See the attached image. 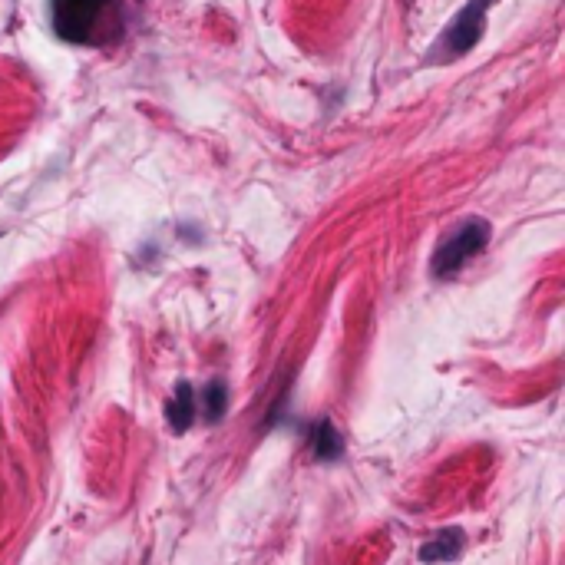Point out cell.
Here are the masks:
<instances>
[{"label": "cell", "instance_id": "1", "mask_svg": "<svg viewBox=\"0 0 565 565\" xmlns=\"http://www.w3.org/2000/svg\"><path fill=\"white\" fill-rule=\"evenodd\" d=\"M50 27L73 47H106L119 37V0H50Z\"/></svg>", "mask_w": 565, "mask_h": 565}, {"label": "cell", "instance_id": "2", "mask_svg": "<svg viewBox=\"0 0 565 565\" xmlns=\"http://www.w3.org/2000/svg\"><path fill=\"white\" fill-rule=\"evenodd\" d=\"M493 4L496 0H466L450 17V24L443 27L437 43H430L427 67H447V63L463 60L466 53L480 47V40L486 34V14H490Z\"/></svg>", "mask_w": 565, "mask_h": 565}, {"label": "cell", "instance_id": "3", "mask_svg": "<svg viewBox=\"0 0 565 565\" xmlns=\"http://www.w3.org/2000/svg\"><path fill=\"white\" fill-rule=\"evenodd\" d=\"M490 238H493V225L486 219H480V215L463 219L456 228H450V232L443 235V242L437 245V252L430 258V275L437 281L456 278L476 255L486 252Z\"/></svg>", "mask_w": 565, "mask_h": 565}, {"label": "cell", "instance_id": "4", "mask_svg": "<svg viewBox=\"0 0 565 565\" xmlns=\"http://www.w3.org/2000/svg\"><path fill=\"white\" fill-rule=\"evenodd\" d=\"M304 440H308V450L318 463H334L344 456V437L334 427V420L321 417L304 427Z\"/></svg>", "mask_w": 565, "mask_h": 565}, {"label": "cell", "instance_id": "5", "mask_svg": "<svg viewBox=\"0 0 565 565\" xmlns=\"http://www.w3.org/2000/svg\"><path fill=\"white\" fill-rule=\"evenodd\" d=\"M463 546H466V532L460 526H447V529L433 532V536L423 542L417 559L423 565H447L453 559H460Z\"/></svg>", "mask_w": 565, "mask_h": 565}, {"label": "cell", "instance_id": "6", "mask_svg": "<svg viewBox=\"0 0 565 565\" xmlns=\"http://www.w3.org/2000/svg\"><path fill=\"white\" fill-rule=\"evenodd\" d=\"M195 417H199V407H195V387L189 384V380H179L176 394H172V400H166L169 427L176 433H186L195 423Z\"/></svg>", "mask_w": 565, "mask_h": 565}, {"label": "cell", "instance_id": "7", "mask_svg": "<svg viewBox=\"0 0 565 565\" xmlns=\"http://www.w3.org/2000/svg\"><path fill=\"white\" fill-rule=\"evenodd\" d=\"M195 407H199V414L205 423H219L228 410V387L225 380H209V384L202 387V394H195Z\"/></svg>", "mask_w": 565, "mask_h": 565}]
</instances>
